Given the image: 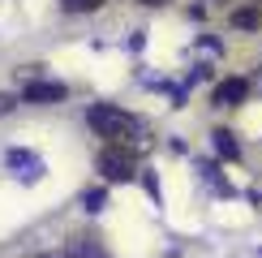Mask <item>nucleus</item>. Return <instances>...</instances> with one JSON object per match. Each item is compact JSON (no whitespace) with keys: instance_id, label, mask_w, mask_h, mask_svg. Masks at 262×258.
Listing matches in <instances>:
<instances>
[{"instance_id":"nucleus-1","label":"nucleus","mask_w":262,"mask_h":258,"mask_svg":"<svg viewBox=\"0 0 262 258\" xmlns=\"http://www.w3.org/2000/svg\"><path fill=\"white\" fill-rule=\"evenodd\" d=\"M86 121H91V129L99 138H112V142H121V138H129L138 129V121L129 112H121V107H112V103H95L91 112H86Z\"/></svg>"},{"instance_id":"nucleus-2","label":"nucleus","mask_w":262,"mask_h":258,"mask_svg":"<svg viewBox=\"0 0 262 258\" xmlns=\"http://www.w3.org/2000/svg\"><path fill=\"white\" fill-rule=\"evenodd\" d=\"M134 155H129L125 146H103L99 150V172H103V181H129L134 177Z\"/></svg>"},{"instance_id":"nucleus-3","label":"nucleus","mask_w":262,"mask_h":258,"mask_svg":"<svg viewBox=\"0 0 262 258\" xmlns=\"http://www.w3.org/2000/svg\"><path fill=\"white\" fill-rule=\"evenodd\" d=\"M64 82H43V78H30L26 86H21V99L26 103H60L64 99Z\"/></svg>"},{"instance_id":"nucleus-4","label":"nucleus","mask_w":262,"mask_h":258,"mask_svg":"<svg viewBox=\"0 0 262 258\" xmlns=\"http://www.w3.org/2000/svg\"><path fill=\"white\" fill-rule=\"evenodd\" d=\"M245 95H249V82H245V78H228V82L215 86L211 103H215V107H236V103H245Z\"/></svg>"},{"instance_id":"nucleus-5","label":"nucleus","mask_w":262,"mask_h":258,"mask_svg":"<svg viewBox=\"0 0 262 258\" xmlns=\"http://www.w3.org/2000/svg\"><path fill=\"white\" fill-rule=\"evenodd\" d=\"M232 26H236V30H258V26H262V13H258L254 5L232 9Z\"/></svg>"},{"instance_id":"nucleus-6","label":"nucleus","mask_w":262,"mask_h":258,"mask_svg":"<svg viewBox=\"0 0 262 258\" xmlns=\"http://www.w3.org/2000/svg\"><path fill=\"white\" fill-rule=\"evenodd\" d=\"M215 150H220L224 159H236V155H241V146H236V138L228 134V129H215Z\"/></svg>"},{"instance_id":"nucleus-7","label":"nucleus","mask_w":262,"mask_h":258,"mask_svg":"<svg viewBox=\"0 0 262 258\" xmlns=\"http://www.w3.org/2000/svg\"><path fill=\"white\" fill-rule=\"evenodd\" d=\"M69 13H95V9H103V0H60Z\"/></svg>"},{"instance_id":"nucleus-8","label":"nucleus","mask_w":262,"mask_h":258,"mask_svg":"<svg viewBox=\"0 0 262 258\" xmlns=\"http://www.w3.org/2000/svg\"><path fill=\"white\" fill-rule=\"evenodd\" d=\"M9 164H13V168H39V159H35V155H21V150H13V155H9Z\"/></svg>"},{"instance_id":"nucleus-9","label":"nucleus","mask_w":262,"mask_h":258,"mask_svg":"<svg viewBox=\"0 0 262 258\" xmlns=\"http://www.w3.org/2000/svg\"><path fill=\"white\" fill-rule=\"evenodd\" d=\"M103 198H107L103 189H91V193H86V211H99V207H103Z\"/></svg>"},{"instance_id":"nucleus-10","label":"nucleus","mask_w":262,"mask_h":258,"mask_svg":"<svg viewBox=\"0 0 262 258\" xmlns=\"http://www.w3.org/2000/svg\"><path fill=\"white\" fill-rule=\"evenodd\" d=\"M0 112H13V99L9 95H0Z\"/></svg>"},{"instance_id":"nucleus-11","label":"nucleus","mask_w":262,"mask_h":258,"mask_svg":"<svg viewBox=\"0 0 262 258\" xmlns=\"http://www.w3.org/2000/svg\"><path fill=\"white\" fill-rule=\"evenodd\" d=\"M138 5H150V9H159V5H168V0H138Z\"/></svg>"},{"instance_id":"nucleus-12","label":"nucleus","mask_w":262,"mask_h":258,"mask_svg":"<svg viewBox=\"0 0 262 258\" xmlns=\"http://www.w3.org/2000/svg\"><path fill=\"white\" fill-rule=\"evenodd\" d=\"M258 91H262V69H258Z\"/></svg>"}]
</instances>
